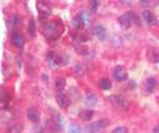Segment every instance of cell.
Returning <instances> with one entry per match:
<instances>
[{
	"mask_svg": "<svg viewBox=\"0 0 159 133\" xmlns=\"http://www.w3.org/2000/svg\"><path fill=\"white\" fill-rule=\"evenodd\" d=\"M62 31H63V25L58 20H52L47 22L43 27V34L48 40H57L61 36Z\"/></svg>",
	"mask_w": 159,
	"mask_h": 133,
	"instance_id": "1",
	"label": "cell"
},
{
	"mask_svg": "<svg viewBox=\"0 0 159 133\" xmlns=\"http://www.w3.org/2000/svg\"><path fill=\"white\" fill-rule=\"evenodd\" d=\"M118 21H119V24H120L124 29H128V27L132 25V21H135V24H139L137 15H135L134 12H132V11L125 12V14H123L122 16H119Z\"/></svg>",
	"mask_w": 159,
	"mask_h": 133,
	"instance_id": "2",
	"label": "cell"
},
{
	"mask_svg": "<svg viewBox=\"0 0 159 133\" xmlns=\"http://www.w3.org/2000/svg\"><path fill=\"white\" fill-rule=\"evenodd\" d=\"M111 101L117 108H119L122 111H127L129 108V101L122 94H113L111 97Z\"/></svg>",
	"mask_w": 159,
	"mask_h": 133,
	"instance_id": "3",
	"label": "cell"
},
{
	"mask_svg": "<svg viewBox=\"0 0 159 133\" xmlns=\"http://www.w3.org/2000/svg\"><path fill=\"white\" fill-rule=\"evenodd\" d=\"M108 126V121L107 119H99L97 122H93V123H89L87 126V129L89 133H98L99 131H102L103 128H106Z\"/></svg>",
	"mask_w": 159,
	"mask_h": 133,
	"instance_id": "4",
	"label": "cell"
},
{
	"mask_svg": "<svg viewBox=\"0 0 159 133\" xmlns=\"http://www.w3.org/2000/svg\"><path fill=\"white\" fill-rule=\"evenodd\" d=\"M113 77L118 82H122V81H125L128 78V73L123 66H116L113 70Z\"/></svg>",
	"mask_w": 159,
	"mask_h": 133,
	"instance_id": "5",
	"label": "cell"
},
{
	"mask_svg": "<svg viewBox=\"0 0 159 133\" xmlns=\"http://www.w3.org/2000/svg\"><path fill=\"white\" fill-rule=\"evenodd\" d=\"M92 31H93L94 36H96L99 41H103V40L107 39V31H106V29H104L102 25H96Z\"/></svg>",
	"mask_w": 159,
	"mask_h": 133,
	"instance_id": "6",
	"label": "cell"
},
{
	"mask_svg": "<svg viewBox=\"0 0 159 133\" xmlns=\"http://www.w3.org/2000/svg\"><path fill=\"white\" fill-rule=\"evenodd\" d=\"M56 101H57L58 106L62 107V108H67L68 104H70V99H68V97L63 92H58L56 94Z\"/></svg>",
	"mask_w": 159,
	"mask_h": 133,
	"instance_id": "7",
	"label": "cell"
},
{
	"mask_svg": "<svg viewBox=\"0 0 159 133\" xmlns=\"http://www.w3.org/2000/svg\"><path fill=\"white\" fill-rule=\"evenodd\" d=\"M40 117H41V116H40V112H39L36 108H29V109H27V119H29V121L36 123V122L40 121Z\"/></svg>",
	"mask_w": 159,
	"mask_h": 133,
	"instance_id": "8",
	"label": "cell"
},
{
	"mask_svg": "<svg viewBox=\"0 0 159 133\" xmlns=\"http://www.w3.org/2000/svg\"><path fill=\"white\" fill-rule=\"evenodd\" d=\"M12 44H14L16 47H22L24 44H25V39H24L22 34H20V32H14V34H12Z\"/></svg>",
	"mask_w": 159,
	"mask_h": 133,
	"instance_id": "9",
	"label": "cell"
},
{
	"mask_svg": "<svg viewBox=\"0 0 159 133\" xmlns=\"http://www.w3.org/2000/svg\"><path fill=\"white\" fill-rule=\"evenodd\" d=\"M72 24H73V26H75L77 30H82V29L84 27V25H86V22H84V20L82 19L81 14H80V15H76V16L73 17Z\"/></svg>",
	"mask_w": 159,
	"mask_h": 133,
	"instance_id": "10",
	"label": "cell"
},
{
	"mask_svg": "<svg viewBox=\"0 0 159 133\" xmlns=\"http://www.w3.org/2000/svg\"><path fill=\"white\" fill-rule=\"evenodd\" d=\"M143 19H144V21H145L148 25H154V24H155V17H154L153 12L149 11V10L143 11Z\"/></svg>",
	"mask_w": 159,
	"mask_h": 133,
	"instance_id": "11",
	"label": "cell"
},
{
	"mask_svg": "<svg viewBox=\"0 0 159 133\" xmlns=\"http://www.w3.org/2000/svg\"><path fill=\"white\" fill-rule=\"evenodd\" d=\"M97 97H96V94H93V93H87L86 94V98H84V103L87 104V106H89V107H92V106H96L97 104Z\"/></svg>",
	"mask_w": 159,
	"mask_h": 133,
	"instance_id": "12",
	"label": "cell"
},
{
	"mask_svg": "<svg viewBox=\"0 0 159 133\" xmlns=\"http://www.w3.org/2000/svg\"><path fill=\"white\" fill-rule=\"evenodd\" d=\"M155 87H157V81H155V78H153V77L147 78V81H145V89H147L148 92H153Z\"/></svg>",
	"mask_w": 159,
	"mask_h": 133,
	"instance_id": "13",
	"label": "cell"
},
{
	"mask_svg": "<svg viewBox=\"0 0 159 133\" xmlns=\"http://www.w3.org/2000/svg\"><path fill=\"white\" fill-rule=\"evenodd\" d=\"M93 117V111L92 109H83L80 112V118L83 121H91Z\"/></svg>",
	"mask_w": 159,
	"mask_h": 133,
	"instance_id": "14",
	"label": "cell"
},
{
	"mask_svg": "<svg viewBox=\"0 0 159 133\" xmlns=\"http://www.w3.org/2000/svg\"><path fill=\"white\" fill-rule=\"evenodd\" d=\"M98 85H99V88H102L103 91H108V89L112 87V82H111L108 78H102V80H99Z\"/></svg>",
	"mask_w": 159,
	"mask_h": 133,
	"instance_id": "15",
	"label": "cell"
},
{
	"mask_svg": "<svg viewBox=\"0 0 159 133\" xmlns=\"http://www.w3.org/2000/svg\"><path fill=\"white\" fill-rule=\"evenodd\" d=\"M22 132V126L16 123V124H12L7 128V133H21Z\"/></svg>",
	"mask_w": 159,
	"mask_h": 133,
	"instance_id": "16",
	"label": "cell"
},
{
	"mask_svg": "<svg viewBox=\"0 0 159 133\" xmlns=\"http://www.w3.org/2000/svg\"><path fill=\"white\" fill-rule=\"evenodd\" d=\"M75 47H76L77 52L81 53V55H87V52H88V48H87L82 42H80V45L76 42V44H75Z\"/></svg>",
	"mask_w": 159,
	"mask_h": 133,
	"instance_id": "17",
	"label": "cell"
},
{
	"mask_svg": "<svg viewBox=\"0 0 159 133\" xmlns=\"http://www.w3.org/2000/svg\"><path fill=\"white\" fill-rule=\"evenodd\" d=\"M55 85H56V88H57V91H58V92H61V91L65 88L66 81H65V78H57Z\"/></svg>",
	"mask_w": 159,
	"mask_h": 133,
	"instance_id": "18",
	"label": "cell"
},
{
	"mask_svg": "<svg viewBox=\"0 0 159 133\" xmlns=\"http://www.w3.org/2000/svg\"><path fill=\"white\" fill-rule=\"evenodd\" d=\"M84 71H86V67H84L82 63H77V65L75 66V72H76V75L82 76V75L84 73Z\"/></svg>",
	"mask_w": 159,
	"mask_h": 133,
	"instance_id": "19",
	"label": "cell"
},
{
	"mask_svg": "<svg viewBox=\"0 0 159 133\" xmlns=\"http://www.w3.org/2000/svg\"><path fill=\"white\" fill-rule=\"evenodd\" d=\"M148 56H149V58H150V61H152V62H159V53H158L155 50L150 51Z\"/></svg>",
	"mask_w": 159,
	"mask_h": 133,
	"instance_id": "20",
	"label": "cell"
},
{
	"mask_svg": "<svg viewBox=\"0 0 159 133\" xmlns=\"http://www.w3.org/2000/svg\"><path fill=\"white\" fill-rule=\"evenodd\" d=\"M68 133H83V131H82V128H80L78 126L71 124V126L68 127Z\"/></svg>",
	"mask_w": 159,
	"mask_h": 133,
	"instance_id": "21",
	"label": "cell"
},
{
	"mask_svg": "<svg viewBox=\"0 0 159 133\" xmlns=\"http://www.w3.org/2000/svg\"><path fill=\"white\" fill-rule=\"evenodd\" d=\"M29 32L31 34V36H35V35H36V27H35V21H34V20H30V24H29Z\"/></svg>",
	"mask_w": 159,
	"mask_h": 133,
	"instance_id": "22",
	"label": "cell"
},
{
	"mask_svg": "<svg viewBox=\"0 0 159 133\" xmlns=\"http://www.w3.org/2000/svg\"><path fill=\"white\" fill-rule=\"evenodd\" d=\"M98 6H99V1H97V0H91L89 1V7H91L92 11H96Z\"/></svg>",
	"mask_w": 159,
	"mask_h": 133,
	"instance_id": "23",
	"label": "cell"
},
{
	"mask_svg": "<svg viewBox=\"0 0 159 133\" xmlns=\"http://www.w3.org/2000/svg\"><path fill=\"white\" fill-rule=\"evenodd\" d=\"M112 133H127V128L125 127H117L112 131Z\"/></svg>",
	"mask_w": 159,
	"mask_h": 133,
	"instance_id": "24",
	"label": "cell"
},
{
	"mask_svg": "<svg viewBox=\"0 0 159 133\" xmlns=\"http://www.w3.org/2000/svg\"><path fill=\"white\" fill-rule=\"evenodd\" d=\"M81 16H82V19L84 20V22H86V24H88V22H89L91 16H89V14H88V12H82V14H81Z\"/></svg>",
	"mask_w": 159,
	"mask_h": 133,
	"instance_id": "25",
	"label": "cell"
},
{
	"mask_svg": "<svg viewBox=\"0 0 159 133\" xmlns=\"http://www.w3.org/2000/svg\"><path fill=\"white\" fill-rule=\"evenodd\" d=\"M11 20H12V21H11V25H12V26H15V25L17 24V21H16V20H17V16H16V15H14Z\"/></svg>",
	"mask_w": 159,
	"mask_h": 133,
	"instance_id": "26",
	"label": "cell"
},
{
	"mask_svg": "<svg viewBox=\"0 0 159 133\" xmlns=\"http://www.w3.org/2000/svg\"><path fill=\"white\" fill-rule=\"evenodd\" d=\"M154 133H159V126H157V127H154Z\"/></svg>",
	"mask_w": 159,
	"mask_h": 133,
	"instance_id": "27",
	"label": "cell"
}]
</instances>
